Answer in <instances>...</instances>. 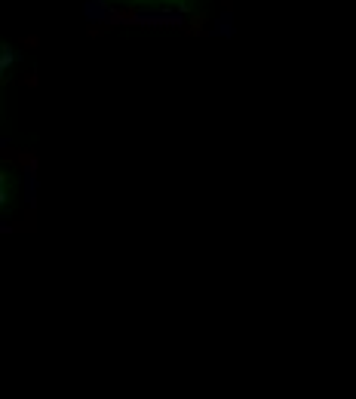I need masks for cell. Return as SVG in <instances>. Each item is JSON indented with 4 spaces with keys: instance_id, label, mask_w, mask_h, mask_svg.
Masks as SVG:
<instances>
[{
    "instance_id": "2",
    "label": "cell",
    "mask_w": 356,
    "mask_h": 399,
    "mask_svg": "<svg viewBox=\"0 0 356 399\" xmlns=\"http://www.w3.org/2000/svg\"><path fill=\"white\" fill-rule=\"evenodd\" d=\"M200 31H203V19L197 15V19L191 22V28H188V34H200Z\"/></svg>"
},
{
    "instance_id": "1",
    "label": "cell",
    "mask_w": 356,
    "mask_h": 399,
    "mask_svg": "<svg viewBox=\"0 0 356 399\" xmlns=\"http://www.w3.org/2000/svg\"><path fill=\"white\" fill-rule=\"evenodd\" d=\"M12 160L22 166V169H37V157H34L31 151H19V154H12Z\"/></svg>"
}]
</instances>
